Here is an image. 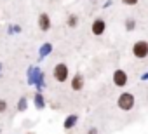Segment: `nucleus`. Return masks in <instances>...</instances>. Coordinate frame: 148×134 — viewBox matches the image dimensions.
<instances>
[{
	"label": "nucleus",
	"instance_id": "obj_22",
	"mask_svg": "<svg viewBox=\"0 0 148 134\" xmlns=\"http://www.w3.org/2000/svg\"><path fill=\"white\" fill-rule=\"evenodd\" d=\"M28 134H33V132H28Z\"/></svg>",
	"mask_w": 148,
	"mask_h": 134
},
{
	"label": "nucleus",
	"instance_id": "obj_3",
	"mask_svg": "<svg viewBox=\"0 0 148 134\" xmlns=\"http://www.w3.org/2000/svg\"><path fill=\"white\" fill-rule=\"evenodd\" d=\"M52 77L59 84L68 82V79H70V68H68V64L66 63H58L54 68H52Z\"/></svg>",
	"mask_w": 148,
	"mask_h": 134
},
{
	"label": "nucleus",
	"instance_id": "obj_14",
	"mask_svg": "<svg viewBox=\"0 0 148 134\" xmlns=\"http://www.w3.org/2000/svg\"><path fill=\"white\" fill-rule=\"evenodd\" d=\"M134 28H136L134 18H127V19H125V31H134Z\"/></svg>",
	"mask_w": 148,
	"mask_h": 134
},
{
	"label": "nucleus",
	"instance_id": "obj_21",
	"mask_svg": "<svg viewBox=\"0 0 148 134\" xmlns=\"http://www.w3.org/2000/svg\"><path fill=\"white\" fill-rule=\"evenodd\" d=\"M2 68H4V66H2V63H0V75H2Z\"/></svg>",
	"mask_w": 148,
	"mask_h": 134
},
{
	"label": "nucleus",
	"instance_id": "obj_9",
	"mask_svg": "<svg viewBox=\"0 0 148 134\" xmlns=\"http://www.w3.org/2000/svg\"><path fill=\"white\" fill-rule=\"evenodd\" d=\"M77 122H79V115H77V113H71V115H68V117L63 120V129H64V131H71L73 127L77 125Z\"/></svg>",
	"mask_w": 148,
	"mask_h": 134
},
{
	"label": "nucleus",
	"instance_id": "obj_7",
	"mask_svg": "<svg viewBox=\"0 0 148 134\" xmlns=\"http://www.w3.org/2000/svg\"><path fill=\"white\" fill-rule=\"evenodd\" d=\"M84 85H86V79H84L82 73H75V75L71 77V80H70V87H71V91L80 92V91L84 89Z\"/></svg>",
	"mask_w": 148,
	"mask_h": 134
},
{
	"label": "nucleus",
	"instance_id": "obj_2",
	"mask_svg": "<svg viewBox=\"0 0 148 134\" xmlns=\"http://www.w3.org/2000/svg\"><path fill=\"white\" fill-rule=\"evenodd\" d=\"M134 105H136V98H134L132 92H122V94H119V98H117V106H119V110H122V111H131V110L134 108Z\"/></svg>",
	"mask_w": 148,
	"mask_h": 134
},
{
	"label": "nucleus",
	"instance_id": "obj_10",
	"mask_svg": "<svg viewBox=\"0 0 148 134\" xmlns=\"http://www.w3.org/2000/svg\"><path fill=\"white\" fill-rule=\"evenodd\" d=\"M52 49H54V45H52L51 42H44V44L40 45V49H38V59H40V61L45 59V57L52 52Z\"/></svg>",
	"mask_w": 148,
	"mask_h": 134
},
{
	"label": "nucleus",
	"instance_id": "obj_1",
	"mask_svg": "<svg viewBox=\"0 0 148 134\" xmlns=\"http://www.w3.org/2000/svg\"><path fill=\"white\" fill-rule=\"evenodd\" d=\"M26 82L30 85H35V89L38 92H42L45 89V75H44V72L38 68V66H30V68H28Z\"/></svg>",
	"mask_w": 148,
	"mask_h": 134
},
{
	"label": "nucleus",
	"instance_id": "obj_12",
	"mask_svg": "<svg viewBox=\"0 0 148 134\" xmlns=\"http://www.w3.org/2000/svg\"><path fill=\"white\" fill-rule=\"evenodd\" d=\"M66 25H68V28H77L79 26V16L77 14H68Z\"/></svg>",
	"mask_w": 148,
	"mask_h": 134
},
{
	"label": "nucleus",
	"instance_id": "obj_6",
	"mask_svg": "<svg viewBox=\"0 0 148 134\" xmlns=\"http://www.w3.org/2000/svg\"><path fill=\"white\" fill-rule=\"evenodd\" d=\"M91 31H92L94 37H101L106 31V21L103 18H96L92 21V25H91Z\"/></svg>",
	"mask_w": 148,
	"mask_h": 134
},
{
	"label": "nucleus",
	"instance_id": "obj_20",
	"mask_svg": "<svg viewBox=\"0 0 148 134\" xmlns=\"http://www.w3.org/2000/svg\"><path fill=\"white\" fill-rule=\"evenodd\" d=\"M141 80H148V70H146V72L141 75Z\"/></svg>",
	"mask_w": 148,
	"mask_h": 134
},
{
	"label": "nucleus",
	"instance_id": "obj_4",
	"mask_svg": "<svg viewBox=\"0 0 148 134\" xmlns=\"http://www.w3.org/2000/svg\"><path fill=\"white\" fill-rule=\"evenodd\" d=\"M132 56L136 59H146L148 57V40H136L132 44Z\"/></svg>",
	"mask_w": 148,
	"mask_h": 134
},
{
	"label": "nucleus",
	"instance_id": "obj_16",
	"mask_svg": "<svg viewBox=\"0 0 148 134\" xmlns=\"http://www.w3.org/2000/svg\"><path fill=\"white\" fill-rule=\"evenodd\" d=\"M7 108H9L7 101H5V99H0V115H2V113H5V111H7Z\"/></svg>",
	"mask_w": 148,
	"mask_h": 134
},
{
	"label": "nucleus",
	"instance_id": "obj_13",
	"mask_svg": "<svg viewBox=\"0 0 148 134\" xmlns=\"http://www.w3.org/2000/svg\"><path fill=\"white\" fill-rule=\"evenodd\" d=\"M16 108H18V111H25V110L28 108V99H26L25 96H21V98L18 99V105H16Z\"/></svg>",
	"mask_w": 148,
	"mask_h": 134
},
{
	"label": "nucleus",
	"instance_id": "obj_17",
	"mask_svg": "<svg viewBox=\"0 0 148 134\" xmlns=\"http://www.w3.org/2000/svg\"><path fill=\"white\" fill-rule=\"evenodd\" d=\"M120 2H122L124 5H127V7H134V5H138L139 0H120Z\"/></svg>",
	"mask_w": 148,
	"mask_h": 134
},
{
	"label": "nucleus",
	"instance_id": "obj_18",
	"mask_svg": "<svg viewBox=\"0 0 148 134\" xmlns=\"http://www.w3.org/2000/svg\"><path fill=\"white\" fill-rule=\"evenodd\" d=\"M113 5V0H106V2L103 4V9H108V7H112Z\"/></svg>",
	"mask_w": 148,
	"mask_h": 134
},
{
	"label": "nucleus",
	"instance_id": "obj_8",
	"mask_svg": "<svg viewBox=\"0 0 148 134\" xmlns=\"http://www.w3.org/2000/svg\"><path fill=\"white\" fill-rule=\"evenodd\" d=\"M38 28H40V31H49L51 30V26H52V21H51V18H49V14L47 12H42L40 16H38Z\"/></svg>",
	"mask_w": 148,
	"mask_h": 134
},
{
	"label": "nucleus",
	"instance_id": "obj_15",
	"mask_svg": "<svg viewBox=\"0 0 148 134\" xmlns=\"http://www.w3.org/2000/svg\"><path fill=\"white\" fill-rule=\"evenodd\" d=\"M7 31H9L11 35L21 33V26H19V25H9V26H7Z\"/></svg>",
	"mask_w": 148,
	"mask_h": 134
},
{
	"label": "nucleus",
	"instance_id": "obj_11",
	"mask_svg": "<svg viewBox=\"0 0 148 134\" xmlns=\"http://www.w3.org/2000/svg\"><path fill=\"white\" fill-rule=\"evenodd\" d=\"M33 105H35V108L37 110H44L45 108V98L42 96V92H35V96H33Z\"/></svg>",
	"mask_w": 148,
	"mask_h": 134
},
{
	"label": "nucleus",
	"instance_id": "obj_19",
	"mask_svg": "<svg viewBox=\"0 0 148 134\" xmlns=\"http://www.w3.org/2000/svg\"><path fill=\"white\" fill-rule=\"evenodd\" d=\"M86 134H98V129H96V127H91V129H89Z\"/></svg>",
	"mask_w": 148,
	"mask_h": 134
},
{
	"label": "nucleus",
	"instance_id": "obj_5",
	"mask_svg": "<svg viewBox=\"0 0 148 134\" xmlns=\"http://www.w3.org/2000/svg\"><path fill=\"white\" fill-rule=\"evenodd\" d=\"M112 82H113V85H117V87H125L127 82H129V77H127V73H125L122 68H117V70L113 72V75H112Z\"/></svg>",
	"mask_w": 148,
	"mask_h": 134
}]
</instances>
